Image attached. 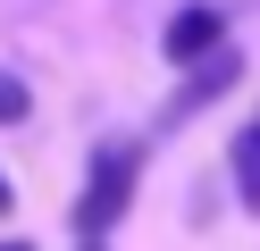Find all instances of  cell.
<instances>
[{
	"label": "cell",
	"instance_id": "1",
	"mask_svg": "<svg viewBox=\"0 0 260 251\" xmlns=\"http://www.w3.org/2000/svg\"><path fill=\"white\" fill-rule=\"evenodd\" d=\"M143 159H151V151H143L135 134H109V142H92V159H84V193H76V209H68L84 243H109V226L135 209Z\"/></svg>",
	"mask_w": 260,
	"mask_h": 251
},
{
	"label": "cell",
	"instance_id": "3",
	"mask_svg": "<svg viewBox=\"0 0 260 251\" xmlns=\"http://www.w3.org/2000/svg\"><path fill=\"white\" fill-rule=\"evenodd\" d=\"M210 50H226V9H210V0H185V9L159 25V59H168V67H202Z\"/></svg>",
	"mask_w": 260,
	"mask_h": 251
},
{
	"label": "cell",
	"instance_id": "8",
	"mask_svg": "<svg viewBox=\"0 0 260 251\" xmlns=\"http://www.w3.org/2000/svg\"><path fill=\"white\" fill-rule=\"evenodd\" d=\"M84 251H101V243H84Z\"/></svg>",
	"mask_w": 260,
	"mask_h": 251
},
{
	"label": "cell",
	"instance_id": "6",
	"mask_svg": "<svg viewBox=\"0 0 260 251\" xmlns=\"http://www.w3.org/2000/svg\"><path fill=\"white\" fill-rule=\"evenodd\" d=\"M9 209H17V184H9V176H0V218H9Z\"/></svg>",
	"mask_w": 260,
	"mask_h": 251
},
{
	"label": "cell",
	"instance_id": "7",
	"mask_svg": "<svg viewBox=\"0 0 260 251\" xmlns=\"http://www.w3.org/2000/svg\"><path fill=\"white\" fill-rule=\"evenodd\" d=\"M0 251H34V243H17V234H0Z\"/></svg>",
	"mask_w": 260,
	"mask_h": 251
},
{
	"label": "cell",
	"instance_id": "4",
	"mask_svg": "<svg viewBox=\"0 0 260 251\" xmlns=\"http://www.w3.org/2000/svg\"><path fill=\"white\" fill-rule=\"evenodd\" d=\"M226 176H235V201L260 218V109L235 126V142H226Z\"/></svg>",
	"mask_w": 260,
	"mask_h": 251
},
{
	"label": "cell",
	"instance_id": "2",
	"mask_svg": "<svg viewBox=\"0 0 260 251\" xmlns=\"http://www.w3.org/2000/svg\"><path fill=\"white\" fill-rule=\"evenodd\" d=\"M235 84H243V50H235V42H226V50H210L202 67H176V92L159 100V126H168V134H176V126H193V117H202V109H218Z\"/></svg>",
	"mask_w": 260,
	"mask_h": 251
},
{
	"label": "cell",
	"instance_id": "5",
	"mask_svg": "<svg viewBox=\"0 0 260 251\" xmlns=\"http://www.w3.org/2000/svg\"><path fill=\"white\" fill-rule=\"evenodd\" d=\"M25 117H34V84L0 67V126H25Z\"/></svg>",
	"mask_w": 260,
	"mask_h": 251
}]
</instances>
